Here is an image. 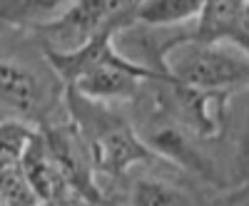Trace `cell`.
Instances as JSON below:
<instances>
[{"label": "cell", "instance_id": "obj_1", "mask_svg": "<svg viewBox=\"0 0 249 206\" xmlns=\"http://www.w3.org/2000/svg\"><path fill=\"white\" fill-rule=\"evenodd\" d=\"M120 30V25H107L70 50L45 48V60L65 82V87H72L75 92L97 102L132 99L140 92L142 82L172 79L157 67L140 65L117 52L115 35Z\"/></svg>", "mask_w": 249, "mask_h": 206}, {"label": "cell", "instance_id": "obj_2", "mask_svg": "<svg viewBox=\"0 0 249 206\" xmlns=\"http://www.w3.org/2000/svg\"><path fill=\"white\" fill-rule=\"evenodd\" d=\"M65 99L70 117L82 142L88 144L90 161L97 172L107 176H122L135 164L160 159L155 149L137 137V132L127 122L100 107L97 99L80 95L72 87H65Z\"/></svg>", "mask_w": 249, "mask_h": 206}, {"label": "cell", "instance_id": "obj_3", "mask_svg": "<svg viewBox=\"0 0 249 206\" xmlns=\"http://www.w3.org/2000/svg\"><path fill=\"white\" fill-rule=\"evenodd\" d=\"M160 70L175 82L204 92H232L249 85V55L224 43H197L179 37L160 55Z\"/></svg>", "mask_w": 249, "mask_h": 206}, {"label": "cell", "instance_id": "obj_4", "mask_svg": "<svg viewBox=\"0 0 249 206\" xmlns=\"http://www.w3.org/2000/svg\"><path fill=\"white\" fill-rule=\"evenodd\" d=\"M140 3L142 0H72L65 13L37 30L50 40L48 48L70 50L107 25H132V13Z\"/></svg>", "mask_w": 249, "mask_h": 206}, {"label": "cell", "instance_id": "obj_5", "mask_svg": "<svg viewBox=\"0 0 249 206\" xmlns=\"http://www.w3.org/2000/svg\"><path fill=\"white\" fill-rule=\"evenodd\" d=\"M190 40L230 43L249 55V0H204Z\"/></svg>", "mask_w": 249, "mask_h": 206}, {"label": "cell", "instance_id": "obj_6", "mask_svg": "<svg viewBox=\"0 0 249 206\" xmlns=\"http://www.w3.org/2000/svg\"><path fill=\"white\" fill-rule=\"evenodd\" d=\"M20 172H23L28 187L37 201L60 204V201H68L72 194L68 179L62 176L55 157L48 149L43 132H37L33 144L25 149L23 159H20Z\"/></svg>", "mask_w": 249, "mask_h": 206}, {"label": "cell", "instance_id": "obj_7", "mask_svg": "<svg viewBox=\"0 0 249 206\" xmlns=\"http://www.w3.org/2000/svg\"><path fill=\"white\" fill-rule=\"evenodd\" d=\"M43 137H45V144H48L50 154L57 161L62 176L68 179L72 194L77 199H82V201H95V204L97 201H105V196H102L100 189L95 187L92 174L85 167V161H82V157H80V152L75 147L72 137L68 132H62V129H45Z\"/></svg>", "mask_w": 249, "mask_h": 206}, {"label": "cell", "instance_id": "obj_8", "mask_svg": "<svg viewBox=\"0 0 249 206\" xmlns=\"http://www.w3.org/2000/svg\"><path fill=\"white\" fill-rule=\"evenodd\" d=\"M0 102L23 114H33L43 105V82L30 67L0 60Z\"/></svg>", "mask_w": 249, "mask_h": 206}, {"label": "cell", "instance_id": "obj_9", "mask_svg": "<svg viewBox=\"0 0 249 206\" xmlns=\"http://www.w3.org/2000/svg\"><path fill=\"white\" fill-rule=\"evenodd\" d=\"M147 144L155 149L157 157L170 159V161L179 164V167H184V169H190V172L204 176L207 181H217L210 159L202 157V154L192 147V144L184 139V134H182L177 127H157L155 132H150Z\"/></svg>", "mask_w": 249, "mask_h": 206}, {"label": "cell", "instance_id": "obj_10", "mask_svg": "<svg viewBox=\"0 0 249 206\" xmlns=\"http://www.w3.org/2000/svg\"><path fill=\"white\" fill-rule=\"evenodd\" d=\"M204 0H142L132 13V23L142 25H177L199 15Z\"/></svg>", "mask_w": 249, "mask_h": 206}, {"label": "cell", "instance_id": "obj_11", "mask_svg": "<svg viewBox=\"0 0 249 206\" xmlns=\"http://www.w3.org/2000/svg\"><path fill=\"white\" fill-rule=\"evenodd\" d=\"M130 201L135 206H177L195 201L184 189H177L175 184L160 181V179H140L132 184Z\"/></svg>", "mask_w": 249, "mask_h": 206}, {"label": "cell", "instance_id": "obj_12", "mask_svg": "<svg viewBox=\"0 0 249 206\" xmlns=\"http://www.w3.org/2000/svg\"><path fill=\"white\" fill-rule=\"evenodd\" d=\"M239 169H242V176L249 181V112H247L244 132H242V147H239Z\"/></svg>", "mask_w": 249, "mask_h": 206}]
</instances>
